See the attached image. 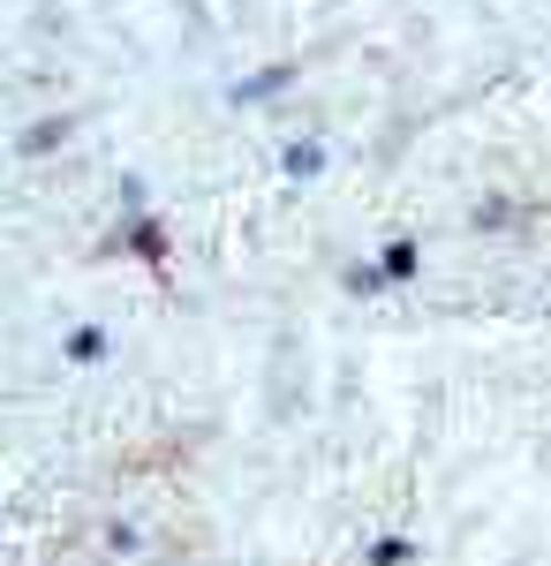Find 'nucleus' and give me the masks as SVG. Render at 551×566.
<instances>
[{"instance_id": "nucleus-1", "label": "nucleus", "mask_w": 551, "mask_h": 566, "mask_svg": "<svg viewBox=\"0 0 551 566\" xmlns=\"http://www.w3.org/2000/svg\"><path fill=\"white\" fill-rule=\"evenodd\" d=\"M280 167H288L295 181H310L318 167H325V144H310V136H302V144H288V151H280Z\"/></svg>"}, {"instance_id": "nucleus-2", "label": "nucleus", "mask_w": 551, "mask_h": 566, "mask_svg": "<svg viewBox=\"0 0 551 566\" xmlns=\"http://www.w3.org/2000/svg\"><path fill=\"white\" fill-rule=\"evenodd\" d=\"M288 84H295V61H280V69H264V76H250V84L235 91V98L250 106V98H272V91H288Z\"/></svg>"}, {"instance_id": "nucleus-3", "label": "nucleus", "mask_w": 551, "mask_h": 566, "mask_svg": "<svg viewBox=\"0 0 551 566\" xmlns=\"http://www.w3.org/2000/svg\"><path fill=\"white\" fill-rule=\"evenodd\" d=\"M53 144H69V114H53V122H39V129H23V159H39V151H53Z\"/></svg>"}, {"instance_id": "nucleus-4", "label": "nucleus", "mask_w": 551, "mask_h": 566, "mask_svg": "<svg viewBox=\"0 0 551 566\" xmlns=\"http://www.w3.org/2000/svg\"><path fill=\"white\" fill-rule=\"evenodd\" d=\"M128 250H136V258H167V234H159V219H128Z\"/></svg>"}, {"instance_id": "nucleus-5", "label": "nucleus", "mask_w": 551, "mask_h": 566, "mask_svg": "<svg viewBox=\"0 0 551 566\" xmlns=\"http://www.w3.org/2000/svg\"><path fill=\"white\" fill-rule=\"evenodd\" d=\"M98 355H106V333L98 325H76L69 333V363H98Z\"/></svg>"}, {"instance_id": "nucleus-6", "label": "nucleus", "mask_w": 551, "mask_h": 566, "mask_svg": "<svg viewBox=\"0 0 551 566\" xmlns=\"http://www.w3.org/2000/svg\"><path fill=\"white\" fill-rule=\"evenodd\" d=\"M385 280H416V242H385Z\"/></svg>"}, {"instance_id": "nucleus-7", "label": "nucleus", "mask_w": 551, "mask_h": 566, "mask_svg": "<svg viewBox=\"0 0 551 566\" xmlns=\"http://www.w3.org/2000/svg\"><path fill=\"white\" fill-rule=\"evenodd\" d=\"M347 287H363V295H378V287H385V264H355V272H347Z\"/></svg>"}]
</instances>
